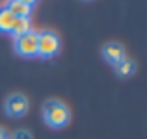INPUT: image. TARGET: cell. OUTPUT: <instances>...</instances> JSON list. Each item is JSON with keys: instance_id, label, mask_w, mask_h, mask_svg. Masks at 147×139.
<instances>
[{"instance_id": "3", "label": "cell", "mask_w": 147, "mask_h": 139, "mask_svg": "<svg viewBox=\"0 0 147 139\" xmlns=\"http://www.w3.org/2000/svg\"><path fill=\"white\" fill-rule=\"evenodd\" d=\"M15 52L22 57H36L37 56V33L30 30V32L15 37Z\"/></svg>"}, {"instance_id": "4", "label": "cell", "mask_w": 147, "mask_h": 139, "mask_svg": "<svg viewBox=\"0 0 147 139\" xmlns=\"http://www.w3.org/2000/svg\"><path fill=\"white\" fill-rule=\"evenodd\" d=\"M4 111L7 117H22L28 111V98L21 93H13L4 102Z\"/></svg>"}, {"instance_id": "11", "label": "cell", "mask_w": 147, "mask_h": 139, "mask_svg": "<svg viewBox=\"0 0 147 139\" xmlns=\"http://www.w3.org/2000/svg\"><path fill=\"white\" fill-rule=\"evenodd\" d=\"M0 139H9V134H7L4 128H0Z\"/></svg>"}, {"instance_id": "7", "label": "cell", "mask_w": 147, "mask_h": 139, "mask_svg": "<svg viewBox=\"0 0 147 139\" xmlns=\"http://www.w3.org/2000/svg\"><path fill=\"white\" fill-rule=\"evenodd\" d=\"M13 22H15V15L11 13L6 6H2L0 7V32L9 33L11 28H13Z\"/></svg>"}, {"instance_id": "6", "label": "cell", "mask_w": 147, "mask_h": 139, "mask_svg": "<svg viewBox=\"0 0 147 139\" xmlns=\"http://www.w3.org/2000/svg\"><path fill=\"white\" fill-rule=\"evenodd\" d=\"M6 7L15 15V17L28 19L30 13H32V9H34V2H28V0H13V2H7Z\"/></svg>"}, {"instance_id": "10", "label": "cell", "mask_w": 147, "mask_h": 139, "mask_svg": "<svg viewBox=\"0 0 147 139\" xmlns=\"http://www.w3.org/2000/svg\"><path fill=\"white\" fill-rule=\"evenodd\" d=\"M9 139H34V137L28 130H17V132L13 134V137H9Z\"/></svg>"}, {"instance_id": "9", "label": "cell", "mask_w": 147, "mask_h": 139, "mask_svg": "<svg viewBox=\"0 0 147 139\" xmlns=\"http://www.w3.org/2000/svg\"><path fill=\"white\" fill-rule=\"evenodd\" d=\"M117 74H121V76H130V74H134V72H136V63H134L132 59H123L121 63L117 65Z\"/></svg>"}, {"instance_id": "5", "label": "cell", "mask_w": 147, "mask_h": 139, "mask_svg": "<svg viewBox=\"0 0 147 139\" xmlns=\"http://www.w3.org/2000/svg\"><path fill=\"white\" fill-rule=\"evenodd\" d=\"M102 57L110 65L117 67V65L125 59V48H123L119 43H106L102 46Z\"/></svg>"}, {"instance_id": "1", "label": "cell", "mask_w": 147, "mask_h": 139, "mask_svg": "<svg viewBox=\"0 0 147 139\" xmlns=\"http://www.w3.org/2000/svg\"><path fill=\"white\" fill-rule=\"evenodd\" d=\"M43 119L50 128H63L71 121V111L63 102L56 98H49L43 104Z\"/></svg>"}, {"instance_id": "2", "label": "cell", "mask_w": 147, "mask_h": 139, "mask_svg": "<svg viewBox=\"0 0 147 139\" xmlns=\"http://www.w3.org/2000/svg\"><path fill=\"white\" fill-rule=\"evenodd\" d=\"M60 52V37L54 32H41L37 33V56L52 57Z\"/></svg>"}, {"instance_id": "8", "label": "cell", "mask_w": 147, "mask_h": 139, "mask_svg": "<svg viewBox=\"0 0 147 139\" xmlns=\"http://www.w3.org/2000/svg\"><path fill=\"white\" fill-rule=\"evenodd\" d=\"M30 32V19H24V17H15V22H13V28H11V35L13 37H19L22 33Z\"/></svg>"}]
</instances>
